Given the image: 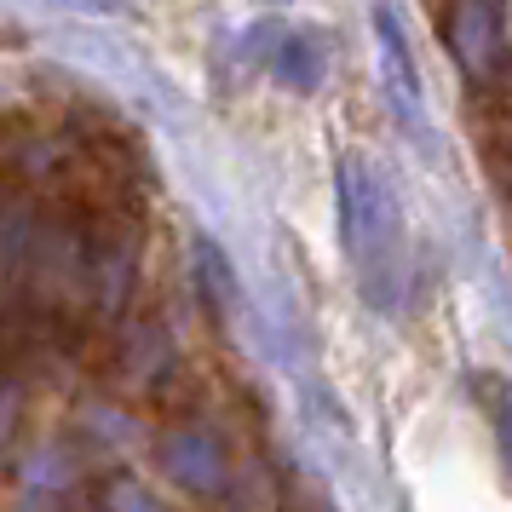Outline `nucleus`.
Masks as SVG:
<instances>
[{"mask_svg": "<svg viewBox=\"0 0 512 512\" xmlns=\"http://www.w3.org/2000/svg\"><path fill=\"white\" fill-rule=\"evenodd\" d=\"M478 403H484L489 432H495V455H501V466L512 478V386L501 374H478Z\"/></svg>", "mask_w": 512, "mask_h": 512, "instance_id": "5", "label": "nucleus"}, {"mask_svg": "<svg viewBox=\"0 0 512 512\" xmlns=\"http://www.w3.org/2000/svg\"><path fill=\"white\" fill-rule=\"evenodd\" d=\"M449 47L472 75H489L495 64V6L489 0H461L449 18Z\"/></svg>", "mask_w": 512, "mask_h": 512, "instance_id": "4", "label": "nucleus"}, {"mask_svg": "<svg viewBox=\"0 0 512 512\" xmlns=\"http://www.w3.org/2000/svg\"><path fill=\"white\" fill-rule=\"evenodd\" d=\"M70 6H81V12H116L121 0H70Z\"/></svg>", "mask_w": 512, "mask_h": 512, "instance_id": "6", "label": "nucleus"}, {"mask_svg": "<svg viewBox=\"0 0 512 512\" xmlns=\"http://www.w3.org/2000/svg\"><path fill=\"white\" fill-rule=\"evenodd\" d=\"M340 242L357 271V288L374 311H397L409 294V225L392 179L363 156L340 162Z\"/></svg>", "mask_w": 512, "mask_h": 512, "instance_id": "1", "label": "nucleus"}, {"mask_svg": "<svg viewBox=\"0 0 512 512\" xmlns=\"http://www.w3.org/2000/svg\"><path fill=\"white\" fill-rule=\"evenodd\" d=\"M374 24V47H380V81H386V104H392L397 127L409 139L432 144V110H426V87H420V64H415V41H409V24L392 0H374L369 12Z\"/></svg>", "mask_w": 512, "mask_h": 512, "instance_id": "2", "label": "nucleus"}, {"mask_svg": "<svg viewBox=\"0 0 512 512\" xmlns=\"http://www.w3.org/2000/svg\"><path fill=\"white\" fill-rule=\"evenodd\" d=\"M248 41H254V58H259L271 75H277L282 87H294V93H317V87H323L328 52H323V41H317L311 29L259 24Z\"/></svg>", "mask_w": 512, "mask_h": 512, "instance_id": "3", "label": "nucleus"}]
</instances>
